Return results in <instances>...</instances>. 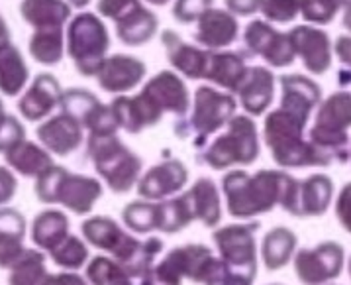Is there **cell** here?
<instances>
[{
    "mask_svg": "<svg viewBox=\"0 0 351 285\" xmlns=\"http://www.w3.org/2000/svg\"><path fill=\"white\" fill-rule=\"evenodd\" d=\"M348 4V0H300V14L310 24L326 26L334 22L337 12Z\"/></svg>",
    "mask_w": 351,
    "mask_h": 285,
    "instance_id": "43",
    "label": "cell"
},
{
    "mask_svg": "<svg viewBox=\"0 0 351 285\" xmlns=\"http://www.w3.org/2000/svg\"><path fill=\"white\" fill-rule=\"evenodd\" d=\"M29 54L42 65H59L65 56V34L63 28L34 30L29 38Z\"/></svg>",
    "mask_w": 351,
    "mask_h": 285,
    "instance_id": "36",
    "label": "cell"
},
{
    "mask_svg": "<svg viewBox=\"0 0 351 285\" xmlns=\"http://www.w3.org/2000/svg\"><path fill=\"white\" fill-rule=\"evenodd\" d=\"M110 111L118 126L130 134H140L141 130L159 124V120L163 118V114L155 109L143 93L136 97H120V95L114 97L110 102Z\"/></svg>",
    "mask_w": 351,
    "mask_h": 285,
    "instance_id": "24",
    "label": "cell"
},
{
    "mask_svg": "<svg viewBox=\"0 0 351 285\" xmlns=\"http://www.w3.org/2000/svg\"><path fill=\"white\" fill-rule=\"evenodd\" d=\"M336 216L339 225L351 234V181L341 187L336 201Z\"/></svg>",
    "mask_w": 351,
    "mask_h": 285,
    "instance_id": "48",
    "label": "cell"
},
{
    "mask_svg": "<svg viewBox=\"0 0 351 285\" xmlns=\"http://www.w3.org/2000/svg\"><path fill=\"white\" fill-rule=\"evenodd\" d=\"M20 16L34 30L63 28L71 20V4L65 0H22Z\"/></svg>",
    "mask_w": 351,
    "mask_h": 285,
    "instance_id": "31",
    "label": "cell"
},
{
    "mask_svg": "<svg viewBox=\"0 0 351 285\" xmlns=\"http://www.w3.org/2000/svg\"><path fill=\"white\" fill-rule=\"evenodd\" d=\"M193 220V214L189 211V205L183 195L173 199L159 201V232L163 234H177L189 227Z\"/></svg>",
    "mask_w": 351,
    "mask_h": 285,
    "instance_id": "41",
    "label": "cell"
},
{
    "mask_svg": "<svg viewBox=\"0 0 351 285\" xmlns=\"http://www.w3.org/2000/svg\"><path fill=\"white\" fill-rule=\"evenodd\" d=\"M10 43V28H8V24L4 22V18L0 16V49L4 47V45H8Z\"/></svg>",
    "mask_w": 351,
    "mask_h": 285,
    "instance_id": "53",
    "label": "cell"
},
{
    "mask_svg": "<svg viewBox=\"0 0 351 285\" xmlns=\"http://www.w3.org/2000/svg\"><path fill=\"white\" fill-rule=\"evenodd\" d=\"M83 126L67 113H59L42 122L36 136L49 154L65 157L73 154L84 140Z\"/></svg>",
    "mask_w": 351,
    "mask_h": 285,
    "instance_id": "20",
    "label": "cell"
},
{
    "mask_svg": "<svg viewBox=\"0 0 351 285\" xmlns=\"http://www.w3.org/2000/svg\"><path fill=\"white\" fill-rule=\"evenodd\" d=\"M67 54L83 77H97L110 49V36L104 22L93 12H79L67 26Z\"/></svg>",
    "mask_w": 351,
    "mask_h": 285,
    "instance_id": "7",
    "label": "cell"
},
{
    "mask_svg": "<svg viewBox=\"0 0 351 285\" xmlns=\"http://www.w3.org/2000/svg\"><path fill=\"white\" fill-rule=\"evenodd\" d=\"M145 2H149V4H155V6H163V4H167L169 0H145Z\"/></svg>",
    "mask_w": 351,
    "mask_h": 285,
    "instance_id": "56",
    "label": "cell"
},
{
    "mask_svg": "<svg viewBox=\"0 0 351 285\" xmlns=\"http://www.w3.org/2000/svg\"><path fill=\"white\" fill-rule=\"evenodd\" d=\"M163 248H165V244H163L161 238H157V236H149V238L141 240L140 248L136 250L134 258L124 266V270L134 280H141L147 271L154 268L159 254L163 252Z\"/></svg>",
    "mask_w": 351,
    "mask_h": 285,
    "instance_id": "42",
    "label": "cell"
},
{
    "mask_svg": "<svg viewBox=\"0 0 351 285\" xmlns=\"http://www.w3.org/2000/svg\"><path fill=\"white\" fill-rule=\"evenodd\" d=\"M26 218L18 209H0V270H10L26 252Z\"/></svg>",
    "mask_w": 351,
    "mask_h": 285,
    "instance_id": "27",
    "label": "cell"
},
{
    "mask_svg": "<svg viewBox=\"0 0 351 285\" xmlns=\"http://www.w3.org/2000/svg\"><path fill=\"white\" fill-rule=\"evenodd\" d=\"M348 270H350V277H351V258H350V262H348Z\"/></svg>",
    "mask_w": 351,
    "mask_h": 285,
    "instance_id": "58",
    "label": "cell"
},
{
    "mask_svg": "<svg viewBox=\"0 0 351 285\" xmlns=\"http://www.w3.org/2000/svg\"><path fill=\"white\" fill-rule=\"evenodd\" d=\"M296 277L302 285H328L343 271L346 250L339 242L326 240L314 248H302L293 258Z\"/></svg>",
    "mask_w": 351,
    "mask_h": 285,
    "instance_id": "11",
    "label": "cell"
},
{
    "mask_svg": "<svg viewBox=\"0 0 351 285\" xmlns=\"http://www.w3.org/2000/svg\"><path fill=\"white\" fill-rule=\"evenodd\" d=\"M67 2H69L73 8H84L90 0H67Z\"/></svg>",
    "mask_w": 351,
    "mask_h": 285,
    "instance_id": "55",
    "label": "cell"
},
{
    "mask_svg": "<svg viewBox=\"0 0 351 285\" xmlns=\"http://www.w3.org/2000/svg\"><path fill=\"white\" fill-rule=\"evenodd\" d=\"M279 81L282 89L281 109L310 120V113L322 102V89L318 83L304 75H282Z\"/></svg>",
    "mask_w": 351,
    "mask_h": 285,
    "instance_id": "25",
    "label": "cell"
},
{
    "mask_svg": "<svg viewBox=\"0 0 351 285\" xmlns=\"http://www.w3.org/2000/svg\"><path fill=\"white\" fill-rule=\"evenodd\" d=\"M343 26H346V30H350L351 32V0H348V4H346V12H343Z\"/></svg>",
    "mask_w": 351,
    "mask_h": 285,
    "instance_id": "54",
    "label": "cell"
},
{
    "mask_svg": "<svg viewBox=\"0 0 351 285\" xmlns=\"http://www.w3.org/2000/svg\"><path fill=\"white\" fill-rule=\"evenodd\" d=\"M34 193L43 205H61L73 214H88L102 197V183L97 177L71 173L63 166H51L36 177Z\"/></svg>",
    "mask_w": 351,
    "mask_h": 285,
    "instance_id": "3",
    "label": "cell"
},
{
    "mask_svg": "<svg viewBox=\"0 0 351 285\" xmlns=\"http://www.w3.org/2000/svg\"><path fill=\"white\" fill-rule=\"evenodd\" d=\"M61 111L71 114L88 134H118V122L114 118L110 104H102L95 93L86 89H69L63 91Z\"/></svg>",
    "mask_w": 351,
    "mask_h": 285,
    "instance_id": "14",
    "label": "cell"
},
{
    "mask_svg": "<svg viewBox=\"0 0 351 285\" xmlns=\"http://www.w3.org/2000/svg\"><path fill=\"white\" fill-rule=\"evenodd\" d=\"M145 73L147 69L141 59L118 54V56H110L104 59L102 67L97 73V81L104 93L122 95V93H128L140 85Z\"/></svg>",
    "mask_w": 351,
    "mask_h": 285,
    "instance_id": "19",
    "label": "cell"
},
{
    "mask_svg": "<svg viewBox=\"0 0 351 285\" xmlns=\"http://www.w3.org/2000/svg\"><path fill=\"white\" fill-rule=\"evenodd\" d=\"M293 175L281 170H261L247 173L232 170L222 177L228 213L239 220H252L259 214L271 213L281 205Z\"/></svg>",
    "mask_w": 351,
    "mask_h": 285,
    "instance_id": "1",
    "label": "cell"
},
{
    "mask_svg": "<svg viewBox=\"0 0 351 285\" xmlns=\"http://www.w3.org/2000/svg\"><path fill=\"white\" fill-rule=\"evenodd\" d=\"M212 2L214 0H177L173 6V16L181 24L198 22L200 16L210 10Z\"/></svg>",
    "mask_w": 351,
    "mask_h": 285,
    "instance_id": "46",
    "label": "cell"
},
{
    "mask_svg": "<svg viewBox=\"0 0 351 285\" xmlns=\"http://www.w3.org/2000/svg\"><path fill=\"white\" fill-rule=\"evenodd\" d=\"M157 28H159L157 16L149 8H145L141 2L116 20L118 40L130 47H138L149 42L157 34Z\"/></svg>",
    "mask_w": 351,
    "mask_h": 285,
    "instance_id": "30",
    "label": "cell"
},
{
    "mask_svg": "<svg viewBox=\"0 0 351 285\" xmlns=\"http://www.w3.org/2000/svg\"><path fill=\"white\" fill-rule=\"evenodd\" d=\"M29 69L22 52L14 43L0 49V93L6 97H18L28 83Z\"/></svg>",
    "mask_w": 351,
    "mask_h": 285,
    "instance_id": "35",
    "label": "cell"
},
{
    "mask_svg": "<svg viewBox=\"0 0 351 285\" xmlns=\"http://www.w3.org/2000/svg\"><path fill=\"white\" fill-rule=\"evenodd\" d=\"M269 285H282V284H269Z\"/></svg>",
    "mask_w": 351,
    "mask_h": 285,
    "instance_id": "59",
    "label": "cell"
},
{
    "mask_svg": "<svg viewBox=\"0 0 351 285\" xmlns=\"http://www.w3.org/2000/svg\"><path fill=\"white\" fill-rule=\"evenodd\" d=\"M16 191H18V179L12 173L10 168L0 166V209L6 207L10 201L14 199Z\"/></svg>",
    "mask_w": 351,
    "mask_h": 285,
    "instance_id": "49",
    "label": "cell"
},
{
    "mask_svg": "<svg viewBox=\"0 0 351 285\" xmlns=\"http://www.w3.org/2000/svg\"><path fill=\"white\" fill-rule=\"evenodd\" d=\"M136 4H140V0H99L97 8L104 18H110V20H118L120 16H124L128 10H132Z\"/></svg>",
    "mask_w": 351,
    "mask_h": 285,
    "instance_id": "47",
    "label": "cell"
},
{
    "mask_svg": "<svg viewBox=\"0 0 351 285\" xmlns=\"http://www.w3.org/2000/svg\"><path fill=\"white\" fill-rule=\"evenodd\" d=\"M239 24L232 12L210 8L197 22L195 40L208 52H220L238 40Z\"/></svg>",
    "mask_w": 351,
    "mask_h": 285,
    "instance_id": "23",
    "label": "cell"
},
{
    "mask_svg": "<svg viewBox=\"0 0 351 285\" xmlns=\"http://www.w3.org/2000/svg\"><path fill=\"white\" fill-rule=\"evenodd\" d=\"M263 6V0H226L228 12L236 16H252L259 12Z\"/></svg>",
    "mask_w": 351,
    "mask_h": 285,
    "instance_id": "50",
    "label": "cell"
},
{
    "mask_svg": "<svg viewBox=\"0 0 351 285\" xmlns=\"http://www.w3.org/2000/svg\"><path fill=\"white\" fill-rule=\"evenodd\" d=\"M243 43L253 56L263 57L273 67L293 65L296 57L289 32H279L263 20H253L247 24Z\"/></svg>",
    "mask_w": 351,
    "mask_h": 285,
    "instance_id": "15",
    "label": "cell"
},
{
    "mask_svg": "<svg viewBox=\"0 0 351 285\" xmlns=\"http://www.w3.org/2000/svg\"><path fill=\"white\" fill-rule=\"evenodd\" d=\"M351 93L339 91L320 102L314 126L310 128V142L324 154L348 163L351 157Z\"/></svg>",
    "mask_w": 351,
    "mask_h": 285,
    "instance_id": "6",
    "label": "cell"
},
{
    "mask_svg": "<svg viewBox=\"0 0 351 285\" xmlns=\"http://www.w3.org/2000/svg\"><path fill=\"white\" fill-rule=\"evenodd\" d=\"M61 99L63 89L59 81L49 73H40L18 100V111L28 122H40L53 113L56 106H61Z\"/></svg>",
    "mask_w": 351,
    "mask_h": 285,
    "instance_id": "21",
    "label": "cell"
},
{
    "mask_svg": "<svg viewBox=\"0 0 351 285\" xmlns=\"http://www.w3.org/2000/svg\"><path fill=\"white\" fill-rule=\"evenodd\" d=\"M161 42L167 49V57L171 65L181 71L186 79H206L210 54L208 49H200L197 45L184 43L173 30H165L161 34Z\"/></svg>",
    "mask_w": 351,
    "mask_h": 285,
    "instance_id": "22",
    "label": "cell"
},
{
    "mask_svg": "<svg viewBox=\"0 0 351 285\" xmlns=\"http://www.w3.org/2000/svg\"><path fill=\"white\" fill-rule=\"evenodd\" d=\"M247 71V61L238 52H212L206 79L226 89L228 93H238Z\"/></svg>",
    "mask_w": 351,
    "mask_h": 285,
    "instance_id": "29",
    "label": "cell"
},
{
    "mask_svg": "<svg viewBox=\"0 0 351 285\" xmlns=\"http://www.w3.org/2000/svg\"><path fill=\"white\" fill-rule=\"evenodd\" d=\"M261 154L257 124L247 114H236L230 122L226 134L218 136L210 146L202 148L197 156L200 166L214 171H226L234 166H252Z\"/></svg>",
    "mask_w": 351,
    "mask_h": 285,
    "instance_id": "5",
    "label": "cell"
},
{
    "mask_svg": "<svg viewBox=\"0 0 351 285\" xmlns=\"http://www.w3.org/2000/svg\"><path fill=\"white\" fill-rule=\"evenodd\" d=\"M22 140H26L24 124L12 114H6L4 120L0 122V154H6L10 148H14L16 144H20Z\"/></svg>",
    "mask_w": 351,
    "mask_h": 285,
    "instance_id": "45",
    "label": "cell"
},
{
    "mask_svg": "<svg viewBox=\"0 0 351 285\" xmlns=\"http://www.w3.org/2000/svg\"><path fill=\"white\" fill-rule=\"evenodd\" d=\"M88 256L90 252H88L86 242L75 234H69L63 242L49 252L51 262L65 271H77L84 268L88 264Z\"/></svg>",
    "mask_w": 351,
    "mask_h": 285,
    "instance_id": "40",
    "label": "cell"
},
{
    "mask_svg": "<svg viewBox=\"0 0 351 285\" xmlns=\"http://www.w3.org/2000/svg\"><path fill=\"white\" fill-rule=\"evenodd\" d=\"M238 97L243 111L252 116L267 113L275 97V77L267 67H250L243 85L239 87Z\"/></svg>",
    "mask_w": 351,
    "mask_h": 285,
    "instance_id": "28",
    "label": "cell"
},
{
    "mask_svg": "<svg viewBox=\"0 0 351 285\" xmlns=\"http://www.w3.org/2000/svg\"><path fill=\"white\" fill-rule=\"evenodd\" d=\"M47 285H90L86 282V277L79 275L77 271H59V273H51Z\"/></svg>",
    "mask_w": 351,
    "mask_h": 285,
    "instance_id": "51",
    "label": "cell"
},
{
    "mask_svg": "<svg viewBox=\"0 0 351 285\" xmlns=\"http://www.w3.org/2000/svg\"><path fill=\"white\" fill-rule=\"evenodd\" d=\"M49 271L42 250H28L20 256L8 273V285H47Z\"/></svg>",
    "mask_w": 351,
    "mask_h": 285,
    "instance_id": "37",
    "label": "cell"
},
{
    "mask_svg": "<svg viewBox=\"0 0 351 285\" xmlns=\"http://www.w3.org/2000/svg\"><path fill=\"white\" fill-rule=\"evenodd\" d=\"M141 93L149 99L159 113H173L184 118L191 109V95L184 81L173 71H161L152 77Z\"/></svg>",
    "mask_w": 351,
    "mask_h": 285,
    "instance_id": "17",
    "label": "cell"
},
{
    "mask_svg": "<svg viewBox=\"0 0 351 285\" xmlns=\"http://www.w3.org/2000/svg\"><path fill=\"white\" fill-rule=\"evenodd\" d=\"M81 232H83L86 244L110 254L122 266H126L134 258L141 242L120 227L112 216H104V214L86 218L81 225Z\"/></svg>",
    "mask_w": 351,
    "mask_h": 285,
    "instance_id": "13",
    "label": "cell"
},
{
    "mask_svg": "<svg viewBox=\"0 0 351 285\" xmlns=\"http://www.w3.org/2000/svg\"><path fill=\"white\" fill-rule=\"evenodd\" d=\"M84 273L90 285H134V277L112 256L90 258Z\"/></svg>",
    "mask_w": 351,
    "mask_h": 285,
    "instance_id": "39",
    "label": "cell"
},
{
    "mask_svg": "<svg viewBox=\"0 0 351 285\" xmlns=\"http://www.w3.org/2000/svg\"><path fill=\"white\" fill-rule=\"evenodd\" d=\"M177 268L183 280H189L197 285H220L224 280L226 266L212 254V250L204 244H186L169 250L165 256Z\"/></svg>",
    "mask_w": 351,
    "mask_h": 285,
    "instance_id": "12",
    "label": "cell"
},
{
    "mask_svg": "<svg viewBox=\"0 0 351 285\" xmlns=\"http://www.w3.org/2000/svg\"><path fill=\"white\" fill-rule=\"evenodd\" d=\"M337 59L343 63V67L351 69V36H339L336 42Z\"/></svg>",
    "mask_w": 351,
    "mask_h": 285,
    "instance_id": "52",
    "label": "cell"
},
{
    "mask_svg": "<svg viewBox=\"0 0 351 285\" xmlns=\"http://www.w3.org/2000/svg\"><path fill=\"white\" fill-rule=\"evenodd\" d=\"M332 199L334 181L324 173H314L306 179H291L281 207L285 213L293 214L296 218H312L326 214Z\"/></svg>",
    "mask_w": 351,
    "mask_h": 285,
    "instance_id": "10",
    "label": "cell"
},
{
    "mask_svg": "<svg viewBox=\"0 0 351 285\" xmlns=\"http://www.w3.org/2000/svg\"><path fill=\"white\" fill-rule=\"evenodd\" d=\"M236 116V99L230 93H220L212 87H200L195 95L193 116L189 120L181 118L175 124V134L179 138H195V148L202 150L206 140L214 132L224 128Z\"/></svg>",
    "mask_w": 351,
    "mask_h": 285,
    "instance_id": "8",
    "label": "cell"
},
{
    "mask_svg": "<svg viewBox=\"0 0 351 285\" xmlns=\"http://www.w3.org/2000/svg\"><path fill=\"white\" fill-rule=\"evenodd\" d=\"M122 223L134 234L159 232V201H132L122 211Z\"/></svg>",
    "mask_w": 351,
    "mask_h": 285,
    "instance_id": "38",
    "label": "cell"
},
{
    "mask_svg": "<svg viewBox=\"0 0 351 285\" xmlns=\"http://www.w3.org/2000/svg\"><path fill=\"white\" fill-rule=\"evenodd\" d=\"M189 181V170L181 159L171 157L141 173L136 191L141 199L165 201L181 193Z\"/></svg>",
    "mask_w": 351,
    "mask_h": 285,
    "instance_id": "16",
    "label": "cell"
},
{
    "mask_svg": "<svg viewBox=\"0 0 351 285\" xmlns=\"http://www.w3.org/2000/svg\"><path fill=\"white\" fill-rule=\"evenodd\" d=\"M193 214V220L202 223L206 228L218 227L222 223V201L220 191L210 177H200L189 191L181 193Z\"/></svg>",
    "mask_w": 351,
    "mask_h": 285,
    "instance_id": "26",
    "label": "cell"
},
{
    "mask_svg": "<svg viewBox=\"0 0 351 285\" xmlns=\"http://www.w3.org/2000/svg\"><path fill=\"white\" fill-rule=\"evenodd\" d=\"M259 223H236L214 230L212 238L218 248L220 260L224 262L226 270L232 273L245 275L255 282L257 275V242L255 232L259 230Z\"/></svg>",
    "mask_w": 351,
    "mask_h": 285,
    "instance_id": "9",
    "label": "cell"
},
{
    "mask_svg": "<svg viewBox=\"0 0 351 285\" xmlns=\"http://www.w3.org/2000/svg\"><path fill=\"white\" fill-rule=\"evenodd\" d=\"M84 156L93 161L97 173L116 195L130 193L138 185L143 168L141 157L134 154L118 134H88Z\"/></svg>",
    "mask_w": 351,
    "mask_h": 285,
    "instance_id": "4",
    "label": "cell"
},
{
    "mask_svg": "<svg viewBox=\"0 0 351 285\" xmlns=\"http://www.w3.org/2000/svg\"><path fill=\"white\" fill-rule=\"evenodd\" d=\"M4 159L10 170L24 177H40L43 171L53 166V157L42 144L29 142V140H22L14 148H10L4 154Z\"/></svg>",
    "mask_w": 351,
    "mask_h": 285,
    "instance_id": "32",
    "label": "cell"
},
{
    "mask_svg": "<svg viewBox=\"0 0 351 285\" xmlns=\"http://www.w3.org/2000/svg\"><path fill=\"white\" fill-rule=\"evenodd\" d=\"M71 234L69 216L59 209H47L36 214L32 223V240L42 250L51 252Z\"/></svg>",
    "mask_w": 351,
    "mask_h": 285,
    "instance_id": "33",
    "label": "cell"
},
{
    "mask_svg": "<svg viewBox=\"0 0 351 285\" xmlns=\"http://www.w3.org/2000/svg\"><path fill=\"white\" fill-rule=\"evenodd\" d=\"M295 56L302 59L312 75H322L332 65V42L330 36L314 26H296L289 32Z\"/></svg>",
    "mask_w": 351,
    "mask_h": 285,
    "instance_id": "18",
    "label": "cell"
},
{
    "mask_svg": "<svg viewBox=\"0 0 351 285\" xmlns=\"http://www.w3.org/2000/svg\"><path fill=\"white\" fill-rule=\"evenodd\" d=\"M306 124L308 120L281 106L267 114L263 124V138L277 166L285 170L332 166V157L324 154L318 146L304 140Z\"/></svg>",
    "mask_w": 351,
    "mask_h": 285,
    "instance_id": "2",
    "label": "cell"
},
{
    "mask_svg": "<svg viewBox=\"0 0 351 285\" xmlns=\"http://www.w3.org/2000/svg\"><path fill=\"white\" fill-rule=\"evenodd\" d=\"M4 116H6V111H4V104H2V100H0V122L4 120Z\"/></svg>",
    "mask_w": 351,
    "mask_h": 285,
    "instance_id": "57",
    "label": "cell"
},
{
    "mask_svg": "<svg viewBox=\"0 0 351 285\" xmlns=\"http://www.w3.org/2000/svg\"><path fill=\"white\" fill-rule=\"evenodd\" d=\"M296 234L287 227H275L263 236L261 242V260L267 271L282 270L296 254Z\"/></svg>",
    "mask_w": 351,
    "mask_h": 285,
    "instance_id": "34",
    "label": "cell"
},
{
    "mask_svg": "<svg viewBox=\"0 0 351 285\" xmlns=\"http://www.w3.org/2000/svg\"><path fill=\"white\" fill-rule=\"evenodd\" d=\"M261 12L269 22H293L300 14V0H263Z\"/></svg>",
    "mask_w": 351,
    "mask_h": 285,
    "instance_id": "44",
    "label": "cell"
}]
</instances>
